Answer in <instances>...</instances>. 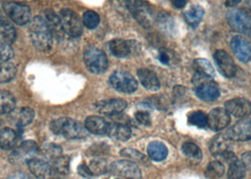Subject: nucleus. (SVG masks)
<instances>
[{
  "instance_id": "f257e3e1",
  "label": "nucleus",
  "mask_w": 251,
  "mask_h": 179,
  "mask_svg": "<svg viewBox=\"0 0 251 179\" xmlns=\"http://www.w3.org/2000/svg\"><path fill=\"white\" fill-rule=\"evenodd\" d=\"M29 37L33 45L40 51H50L53 44V35L45 19L35 16L29 22Z\"/></svg>"
},
{
  "instance_id": "f03ea898",
  "label": "nucleus",
  "mask_w": 251,
  "mask_h": 179,
  "mask_svg": "<svg viewBox=\"0 0 251 179\" xmlns=\"http://www.w3.org/2000/svg\"><path fill=\"white\" fill-rule=\"evenodd\" d=\"M51 131L56 135H63V137L76 140L87 136V130L79 122L71 118H59L51 123Z\"/></svg>"
},
{
  "instance_id": "7ed1b4c3",
  "label": "nucleus",
  "mask_w": 251,
  "mask_h": 179,
  "mask_svg": "<svg viewBox=\"0 0 251 179\" xmlns=\"http://www.w3.org/2000/svg\"><path fill=\"white\" fill-rule=\"evenodd\" d=\"M123 2L139 25L151 29L154 24V12L151 4L144 0H123Z\"/></svg>"
},
{
  "instance_id": "20e7f679",
  "label": "nucleus",
  "mask_w": 251,
  "mask_h": 179,
  "mask_svg": "<svg viewBox=\"0 0 251 179\" xmlns=\"http://www.w3.org/2000/svg\"><path fill=\"white\" fill-rule=\"evenodd\" d=\"M228 26L241 34L251 36V17L243 9L232 8L226 13Z\"/></svg>"
},
{
  "instance_id": "39448f33",
  "label": "nucleus",
  "mask_w": 251,
  "mask_h": 179,
  "mask_svg": "<svg viewBox=\"0 0 251 179\" xmlns=\"http://www.w3.org/2000/svg\"><path fill=\"white\" fill-rule=\"evenodd\" d=\"M84 64L91 73L100 75L108 68V59L105 53L98 47L88 46L83 55Z\"/></svg>"
},
{
  "instance_id": "423d86ee",
  "label": "nucleus",
  "mask_w": 251,
  "mask_h": 179,
  "mask_svg": "<svg viewBox=\"0 0 251 179\" xmlns=\"http://www.w3.org/2000/svg\"><path fill=\"white\" fill-rule=\"evenodd\" d=\"M39 154L37 143L33 141H25L14 148L9 157L10 162L13 165H23L35 158Z\"/></svg>"
},
{
  "instance_id": "0eeeda50",
  "label": "nucleus",
  "mask_w": 251,
  "mask_h": 179,
  "mask_svg": "<svg viewBox=\"0 0 251 179\" xmlns=\"http://www.w3.org/2000/svg\"><path fill=\"white\" fill-rule=\"evenodd\" d=\"M63 31L70 37L77 38L82 34V21L79 16L70 9L64 8L59 13Z\"/></svg>"
},
{
  "instance_id": "6e6552de",
  "label": "nucleus",
  "mask_w": 251,
  "mask_h": 179,
  "mask_svg": "<svg viewBox=\"0 0 251 179\" xmlns=\"http://www.w3.org/2000/svg\"><path fill=\"white\" fill-rule=\"evenodd\" d=\"M3 10L7 16L19 26H24L30 22L31 11L26 5L14 1H6L3 3Z\"/></svg>"
},
{
  "instance_id": "1a4fd4ad",
  "label": "nucleus",
  "mask_w": 251,
  "mask_h": 179,
  "mask_svg": "<svg viewBox=\"0 0 251 179\" xmlns=\"http://www.w3.org/2000/svg\"><path fill=\"white\" fill-rule=\"evenodd\" d=\"M110 83L113 88L124 93H132L138 89V82L129 73L118 70L110 77Z\"/></svg>"
},
{
  "instance_id": "9d476101",
  "label": "nucleus",
  "mask_w": 251,
  "mask_h": 179,
  "mask_svg": "<svg viewBox=\"0 0 251 179\" xmlns=\"http://www.w3.org/2000/svg\"><path fill=\"white\" fill-rule=\"evenodd\" d=\"M109 171L116 177L124 179H141L142 175L137 164L130 160H117L113 162Z\"/></svg>"
},
{
  "instance_id": "9b49d317",
  "label": "nucleus",
  "mask_w": 251,
  "mask_h": 179,
  "mask_svg": "<svg viewBox=\"0 0 251 179\" xmlns=\"http://www.w3.org/2000/svg\"><path fill=\"white\" fill-rule=\"evenodd\" d=\"M27 166L31 174L37 179H61L60 175L54 170V168L43 159L35 157L27 163Z\"/></svg>"
},
{
  "instance_id": "f8f14e48",
  "label": "nucleus",
  "mask_w": 251,
  "mask_h": 179,
  "mask_svg": "<svg viewBox=\"0 0 251 179\" xmlns=\"http://www.w3.org/2000/svg\"><path fill=\"white\" fill-rule=\"evenodd\" d=\"M214 62L220 73L224 77L230 78L236 74V65L231 57L225 50H217L214 55Z\"/></svg>"
},
{
  "instance_id": "ddd939ff",
  "label": "nucleus",
  "mask_w": 251,
  "mask_h": 179,
  "mask_svg": "<svg viewBox=\"0 0 251 179\" xmlns=\"http://www.w3.org/2000/svg\"><path fill=\"white\" fill-rule=\"evenodd\" d=\"M127 104L125 100L120 98H113V99H106L97 103L95 108L98 112L100 114L107 116H113L121 113L125 111Z\"/></svg>"
},
{
  "instance_id": "4468645a",
  "label": "nucleus",
  "mask_w": 251,
  "mask_h": 179,
  "mask_svg": "<svg viewBox=\"0 0 251 179\" xmlns=\"http://www.w3.org/2000/svg\"><path fill=\"white\" fill-rule=\"evenodd\" d=\"M230 47L239 61L248 63L251 60V44L244 36H235L231 39Z\"/></svg>"
},
{
  "instance_id": "2eb2a0df",
  "label": "nucleus",
  "mask_w": 251,
  "mask_h": 179,
  "mask_svg": "<svg viewBox=\"0 0 251 179\" xmlns=\"http://www.w3.org/2000/svg\"><path fill=\"white\" fill-rule=\"evenodd\" d=\"M226 111L237 118H245L251 114V102L246 98H233L225 104Z\"/></svg>"
},
{
  "instance_id": "dca6fc26",
  "label": "nucleus",
  "mask_w": 251,
  "mask_h": 179,
  "mask_svg": "<svg viewBox=\"0 0 251 179\" xmlns=\"http://www.w3.org/2000/svg\"><path fill=\"white\" fill-rule=\"evenodd\" d=\"M230 117L226 109L216 108L208 115V126L214 131H220L229 125Z\"/></svg>"
},
{
  "instance_id": "f3484780",
  "label": "nucleus",
  "mask_w": 251,
  "mask_h": 179,
  "mask_svg": "<svg viewBox=\"0 0 251 179\" xmlns=\"http://www.w3.org/2000/svg\"><path fill=\"white\" fill-rule=\"evenodd\" d=\"M232 141H246L251 139V119H244L237 122L227 132Z\"/></svg>"
},
{
  "instance_id": "a211bd4d",
  "label": "nucleus",
  "mask_w": 251,
  "mask_h": 179,
  "mask_svg": "<svg viewBox=\"0 0 251 179\" xmlns=\"http://www.w3.org/2000/svg\"><path fill=\"white\" fill-rule=\"evenodd\" d=\"M136 43L132 41H125L121 39H114L109 43V49L113 56L117 58H126L129 56L134 48H136Z\"/></svg>"
},
{
  "instance_id": "6ab92c4d",
  "label": "nucleus",
  "mask_w": 251,
  "mask_h": 179,
  "mask_svg": "<svg viewBox=\"0 0 251 179\" xmlns=\"http://www.w3.org/2000/svg\"><path fill=\"white\" fill-rule=\"evenodd\" d=\"M201 82L196 90V94L200 99L203 101L211 102L216 100L220 96V89L217 84L214 82Z\"/></svg>"
},
{
  "instance_id": "aec40b11",
  "label": "nucleus",
  "mask_w": 251,
  "mask_h": 179,
  "mask_svg": "<svg viewBox=\"0 0 251 179\" xmlns=\"http://www.w3.org/2000/svg\"><path fill=\"white\" fill-rule=\"evenodd\" d=\"M44 14L45 16L43 18L45 19V21L47 22L48 26L50 27L53 37H56L58 40L63 39V35L65 33L63 31L59 14H57L52 10H46L44 12Z\"/></svg>"
},
{
  "instance_id": "412c9836",
  "label": "nucleus",
  "mask_w": 251,
  "mask_h": 179,
  "mask_svg": "<svg viewBox=\"0 0 251 179\" xmlns=\"http://www.w3.org/2000/svg\"><path fill=\"white\" fill-rule=\"evenodd\" d=\"M139 81L141 84L149 90L156 91L161 88V84L159 78L156 74L147 68H141L137 71Z\"/></svg>"
},
{
  "instance_id": "4be33fe9",
  "label": "nucleus",
  "mask_w": 251,
  "mask_h": 179,
  "mask_svg": "<svg viewBox=\"0 0 251 179\" xmlns=\"http://www.w3.org/2000/svg\"><path fill=\"white\" fill-rule=\"evenodd\" d=\"M84 127L88 132L97 135H105L108 133L109 123L100 116H89L84 122Z\"/></svg>"
},
{
  "instance_id": "5701e85b",
  "label": "nucleus",
  "mask_w": 251,
  "mask_h": 179,
  "mask_svg": "<svg viewBox=\"0 0 251 179\" xmlns=\"http://www.w3.org/2000/svg\"><path fill=\"white\" fill-rule=\"evenodd\" d=\"M232 140L226 134H220L214 137L210 144V151L214 156H222L229 151Z\"/></svg>"
},
{
  "instance_id": "b1692460",
  "label": "nucleus",
  "mask_w": 251,
  "mask_h": 179,
  "mask_svg": "<svg viewBox=\"0 0 251 179\" xmlns=\"http://www.w3.org/2000/svg\"><path fill=\"white\" fill-rule=\"evenodd\" d=\"M107 134L117 141H126L131 136V129L125 124L109 123Z\"/></svg>"
},
{
  "instance_id": "393cba45",
  "label": "nucleus",
  "mask_w": 251,
  "mask_h": 179,
  "mask_svg": "<svg viewBox=\"0 0 251 179\" xmlns=\"http://www.w3.org/2000/svg\"><path fill=\"white\" fill-rule=\"evenodd\" d=\"M193 67L196 71V77H199V78L212 79L215 76L213 65L205 59L195 60L193 63Z\"/></svg>"
},
{
  "instance_id": "a878e982",
  "label": "nucleus",
  "mask_w": 251,
  "mask_h": 179,
  "mask_svg": "<svg viewBox=\"0 0 251 179\" xmlns=\"http://www.w3.org/2000/svg\"><path fill=\"white\" fill-rule=\"evenodd\" d=\"M204 14H205V11L201 6L193 5L187 11L183 13V17L189 26L196 28L201 24V20L204 17Z\"/></svg>"
},
{
  "instance_id": "bb28decb",
  "label": "nucleus",
  "mask_w": 251,
  "mask_h": 179,
  "mask_svg": "<svg viewBox=\"0 0 251 179\" xmlns=\"http://www.w3.org/2000/svg\"><path fill=\"white\" fill-rule=\"evenodd\" d=\"M18 141L16 132L12 128H2L0 130V148L3 150H11L15 147Z\"/></svg>"
},
{
  "instance_id": "cd10ccee",
  "label": "nucleus",
  "mask_w": 251,
  "mask_h": 179,
  "mask_svg": "<svg viewBox=\"0 0 251 179\" xmlns=\"http://www.w3.org/2000/svg\"><path fill=\"white\" fill-rule=\"evenodd\" d=\"M0 37L3 42L12 45L16 39V30L13 24L6 18L0 19Z\"/></svg>"
},
{
  "instance_id": "c85d7f7f",
  "label": "nucleus",
  "mask_w": 251,
  "mask_h": 179,
  "mask_svg": "<svg viewBox=\"0 0 251 179\" xmlns=\"http://www.w3.org/2000/svg\"><path fill=\"white\" fill-rule=\"evenodd\" d=\"M148 154L151 159L155 161H162L167 157L168 150L163 142L152 141L148 146Z\"/></svg>"
},
{
  "instance_id": "c756f323",
  "label": "nucleus",
  "mask_w": 251,
  "mask_h": 179,
  "mask_svg": "<svg viewBox=\"0 0 251 179\" xmlns=\"http://www.w3.org/2000/svg\"><path fill=\"white\" fill-rule=\"evenodd\" d=\"M16 105L15 97L12 92L7 90L0 91V115L12 112Z\"/></svg>"
},
{
  "instance_id": "7c9ffc66",
  "label": "nucleus",
  "mask_w": 251,
  "mask_h": 179,
  "mask_svg": "<svg viewBox=\"0 0 251 179\" xmlns=\"http://www.w3.org/2000/svg\"><path fill=\"white\" fill-rule=\"evenodd\" d=\"M182 153L192 164H198L202 159L201 148L193 142H184L182 144Z\"/></svg>"
},
{
  "instance_id": "2f4dec72",
  "label": "nucleus",
  "mask_w": 251,
  "mask_h": 179,
  "mask_svg": "<svg viewBox=\"0 0 251 179\" xmlns=\"http://www.w3.org/2000/svg\"><path fill=\"white\" fill-rule=\"evenodd\" d=\"M34 118V112L30 108H22L20 109L17 113H14L13 119L15 124L18 127H25L29 125Z\"/></svg>"
},
{
  "instance_id": "473e14b6",
  "label": "nucleus",
  "mask_w": 251,
  "mask_h": 179,
  "mask_svg": "<svg viewBox=\"0 0 251 179\" xmlns=\"http://www.w3.org/2000/svg\"><path fill=\"white\" fill-rule=\"evenodd\" d=\"M16 75L15 65L9 61L0 62V83L11 81Z\"/></svg>"
},
{
  "instance_id": "72a5a7b5",
  "label": "nucleus",
  "mask_w": 251,
  "mask_h": 179,
  "mask_svg": "<svg viewBox=\"0 0 251 179\" xmlns=\"http://www.w3.org/2000/svg\"><path fill=\"white\" fill-rule=\"evenodd\" d=\"M225 173V167L219 161H212L208 164L205 171V176L209 179H220Z\"/></svg>"
},
{
  "instance_id": "f704fd0d",
  "label": "nucleus",
  "mask_w": 251,
  "mask_h": 179,
  "mask_svg": "<svg viewBox=\"0 0 251 179\" xmlns=\"http://www.w3.org/2000/svg\"><path fill=\"white\" fill-rule=\"evenodd\" d=\"M245 167L238 159H235L229 163L227 179H242L245 177Z\"/></svg>"
},
{
  "instance_id": "c9c22d12",
  "label": "nucleus",
  "mask_w": 251,
  "mask_h": 179,
  "mask_svg": "<svg viewBox=\"0 0 251 179\" xmlns=\"http://www.w3.org/2000/svg\"><path fill=\"white\" fill-rule=\"evenodd\" d=\"M53 168L54 170L59 174L65 176L69 173V167H70V159L68 157L61 156L58 158L54 159L53 161Z\"/></svg>"
},
{
  "instance_id": "e433bc0d",
  "label": "nucleus",
  "mask_w": 251,
  "mask_h": 179,
  "mask_svg": "<svg viewBox=\"0 0 251 179\" xmlns=\"http://www.w3.org/2000/svg\"><path fill=\"white\" fill-rule=\"evenodd\" d=\"M100 21L99 13L94 11H87L83 13L82 16V23L89 29H94L99 26Z\"/></svg>"
},
{
  "instance_id": "4c0bfd02",
  "label": "nucleus",
  "mask_w": 251,
  "mask_h": 179,
  "mask_svg": "<svg viewBox=\"0 0 251 179\" xmlns=\"http://www.w3.org/2000/svg\"><path fill=\"white\" fill-rule=\"evenodd\" d=\"M188 120L191 125L198 128H205L206 126H208V116L201 111L192 112L189 115Z\"/></svg>"
},
{
  "instance_id": "58836bf2",
  "label": "nucleus",
  "mask_w": 251,
  "mask_h": 179,
  "mask_svg": "<svg viewBox=\"0 0 251 179\" xmlns=\"http://www.w3.org/2000/svg\"><path fill=\"white\" fill-rule=\"evenodd\" d=\"M120 155L124 157H126L128 160L133 161V162H139V163H145L147 162V157L144 154L140 153L135 149L131 148H125L123 149Z\"/></svg>"
},
{
  "instance_id": "ea45409f",
  "label": "nucleus",
  "mask_w": 251,
  "mask_h": 179,
  "mask_svg": "<svg viewBox=\"0 0 251 179\" xmlns=\"http://www.w3.org/2000/svg\"><path fill=\"white\" fill-rule=\"evenodd\" d=\"M44 154L47 156L49 159H50L51 161H53L54 159L58 158L63 155L62 148L59 145L53 143H49L44 146Z\"/></svg>"
},
{
  "instance_id": "a19ab883",
  "label": "nucleus",
  "mask_w": 251,
  "mask_h": 179,
  "mask_svg": "<svg viewBox=\"0 0 251 179\" xmlns=\"http://www.w3.org/2000/svg\"><path fill=\"white\" fill-rule=\"evenodd\" d=\"M90 169L93 172V174L95 175H102L104 173L107 172L108 166H107V162L106 160L102 159V158H95L91 161L90 163Z\"/></svg>"
},
{
  "instance_id": "79ce46f5",
  "label": "nucleus",
  "mask_w": 251,
  "mask_h": 179,
  "mask_svg": "<svg viewBox=\"0 0 251 179\" xmlns=\"http://www.w3.org/2000/svg\"><path fill=\"white\" fill-rule=\"evenodd\" d=\"M0 56L2 58V61H9L13 58V48L10 46L9 44L5 42H0Z\"/></svg>"
},
{
  "instance_id": "37998d69",
  "label": "nucleus",
  "mask_w": 251,
  "mask_h": 179,
  "mask_svg": "<svg viewBox=\"0 0 251 179\" xmlns=\"http://www.w3.org/2000/svg\"><path fill=\"white\" fill-rule=\"evenodd\" d=\"M173 56L174 54L172 51L165 48H162L159 52V61L164 65H169L173 61Z\"/></svg>"
},
{
  "instance_id": "c03bdc74",
  "label": "nucleus",
  "mask_w": 251,
  "mask_h": 179,
  "mask_svg": "<svg viewBox=\"0 0 251 179\" xmlns=\"http://www.w3.org/2000/svg\"><path fill=\"white\" fill-rule=\"evenodd\" d=\"M135 119L141 125H144V126H151V115L147 112H137L135 113Z\"/></svg>"
},
{
  "instance_id": "a18cd8bd",
  "label": "nucleus",
  "mask_w": 251,
  "mask_h": 179,
  "mask_svg": "<svg viewBox=\"0 0 251 179\" xmlns=\"http://www.w3.org/2000/svg\"><path fill=\"white\" fill-rule=\"evenodd\" d=\"M77 173L80 177H82L84 179H91L94 176L90 167L86 166L85 164H80L79 166L77 167Z\"/></svg>"
},
{
  "instance_id": "49530a36",
  "label": "nucleus",
  "mask_w": 251,
  "mask_h": 179,
  "mask_svg": "<svg viewBox=\"0 0 251 179\" xmlns=\"http://www.w3.org/2000/svg\"><path fill=\"white\" fill-rule=\"evenodd\" d=\"M241 162L246 170L251 172V152H246L242 155Z\"/></svg>"
},
{
  "instance_id": "de8ad7c7",
  "label": "nucleus",
  "mask_w": 251,
  "mask_h": 179,
  "mask_svg": "<svg viewBox=\"0 0 251 179\" xmlns=\"http://www.w3.org/2000/svg\"><path fill=\"white\" fill-rule=\"evenodd\" d=\"M7 179H32L23 172H13L8 176Z\"/></svg>"
},
{
  "instance_id": "09e8293b",
  "label": "nucleus",
  "mask_w": 251,
  "mask_h": 179,
  "mask_svg": "<svg viewBox=\"0 0 251 179\" xmlns=\"http://www.w3.org/2000/svg\"><path fill=\"white\" fill-rule=\"evenodd\" d=\"M172 5L176 9H182L186 6L188 0H171Z\"/></svg>"
},
{
  "instance_id": "8fccbe9b",
  "label": "nucleus",
  "mask_w": 251,
  "mask_h": 179,
  "mask_svg": "<svg viewBox=\"0 0 251 179\" xmlns=\"http://www.w3.org/2000/svg\"><path fill=\"white\" fill-rule=\"evenodd\" d=\"M242 0H226V2H225V5H226V7H229V8H234L235 6H237L239 3L241 2Z\"/></svg>"
},
{
  "instance_id": "3c124183",
  "label": "nucleus",
  "mask_w": 251,
  "mask_h": 179,
  "mask_svg": "<svg viewBox=\"0 0 251 179\" xmlns=\"http://www.w3.org/2000/svg\"><path fill=\"white\" fill-rule=\"evenodd\" d=\"M247 6L249 7V9H250L251 13V0H247Z\"/></svg>"
},
{
  "instance_id": "603ef678",
  "label": "nucleus",
  "mask_w": 251,
  "mask_h": 179,
  "mask_svg": "<svg viewBox=\"0 0 251 179\" xmlns=\"http://www.w3.org/2000/svg\"><path fill=\"white\" fill-rule=\"evenodd\" d=\"M1 61H2V58H1V56H0V62H1Z\"/></svg>"
},
{
  "instance_id": "864d4df0",
  "label": "nucleus",
  "mask_w": 251,
  "mask_h": 179,
  "mask_svg": "<svg viewBox=\"0 0 251 179\" xmlns=\"http://www.w3.org/2000/svg\"><path fill=\"white\" fill-rule=\"evenodd\" d=\"M1 18H2V17H1V12H0V19H1Z\"/></svg>"
}]
</instances>
